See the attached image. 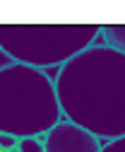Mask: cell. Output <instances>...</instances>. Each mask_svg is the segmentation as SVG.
<instances>
[{
    "label": "cell",
    "instance_id": "9",
    "mask_svg": "<svg viewBox=\"0 0 125 152\" xmlns=\"http://www.w3.org/2000/svg\"><path fill=\"white\" fill-rule=\"evenodd\" d=\"M7 152H20V150H17V147H12V150H7Z\"/></svg>",
    "mask_w": 125,
    "mask_h": 152
},
{
    "label": "cell",
    "instance_id": "2",
    "mask_svg": "<svg viewBox=\"0 0 125 152\" xmlns=\"http://www.w3.org/2000/svg\"><path fill=\"white\" fill-rule=\"evenodd\" d=\"M63 121L53 80L43 70L10 63L0 68V133L41 138Z\"/></svg>",
    "mask_w": 125,
    "mask_h": 152
},
{
    "label": "cell",
    "instance_id": "5",
    "mask_svg": "<svg viewBox=\"0 0 125 152\" xmlns=\"http://www.w3.org/2000/svg\"><path fill=\"white\" fill-rule=\"evenodd\" d=\"M101 39L103 44L125 56V24H103L101 27Z\"/></svg>",
    "mask_w": 125,
    "mask_h": 152
},
{
    "label": "cell",
    "instance_id": "8",
    "mask_svg": "<svg viewBox=\"0 0 125 152\" xmlns=\"http://www.w3.org/2000/svg\"><path fill=\"white\" fill-rule=\"evenodd\" d=\"M17 142H20V140H17L14 135H5V133H0V150H12V147H17Z\"/></svg>",
    "mask_w": 125,
    "mask_h": 152
},
{
    "label": "cell",
    "instance_id": "6",
    "mask_svg": "<svg viewBox=\"0 0 125 152\" xmlns=\"http://www.w3.org/2000/svg\"><path fill=\"white\" fill-rule=\"evenodd\" d=\"M43 138V135H41ZM41 138H22L17 142V150L20 152H43V142Z\"/></svg>",
    "mask_w": 125,
    "mask_h": 152
},
{
    "label": "cell",
    "instance_id": "3",
    "mask_svg": "<svg viewBox=\"0 0 125 152\" xmlns=\"http://www.w3.org/2000/svg\"><path fill=\"white\" fill-rule=\"evenodd\" d=\"M99 24H0V53L36 70L60 68L96 44Z\"/></svg>",
    "mask_w": 125,
    "mask_h": 152
},
{
    "label": "cell",
    "instance_id": "7",
    "mask_svg": "<svg viewBox=\"0 0 125 152\" xmlns=\"http://www.w3.org/2000/svg\"><path fill=\"white\" fill-rule=\"evenodd\" d=\"M101 152H125V135L118 140H108L106 145H101Z\"/></svg>",
    "mask_w": 125,
    "mask_h": 152
},
{
    "label": "cell",
    "instance_id": "1",
    "mask_svg": "<svg viewBox=\"0 0 125 152\" xmlns=\"http://www.w3.org/2000/svg\"><path fill=\"white\" fill-rule=\"evenodd\" d=\"M63 118L96 140L125 135V56L106 44H92L60 65L53 80Z\"/></svg>",
    "mask_w": 125,
    "mask_h": 152
},
{
    "label": "cell",
    "instance_id": "4",
    "mask_svg": "<svg viewBox=\"0 0 125 152\" xmlns=\"http://www.w3.org/2000/svg\"><path fill=\"white\" fill-rule=\"evenodd\" d=\"M41 142L43 152H101V140L65 118L53 126Z\"/></svg>",
    "mask_w": 125,
    "mask_h": 152
}]
</instances>
